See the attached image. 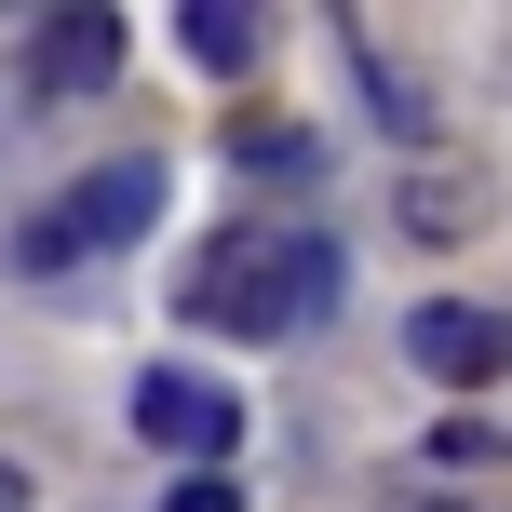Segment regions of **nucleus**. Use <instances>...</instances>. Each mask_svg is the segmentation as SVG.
Masks as SVG:
<instances>
[{"instance_id": "7ed1b4c3", "label": "nucleus", "mask_w": 512, "mask_h": 512, "mask_svg": "<svg viewBox=\"0 0 512 512\" xmlns=\"http://www.w3.org/2000/svg\"><path fill=\"white\" fill-rule=\"evenodd\" d=\"M135 432H149L162 459L216 472L243 445V405H230V378H203V364H149V378H135Z\"/></svg>"}, {"instance_id": "f257e3e1", "label": "nucleus", "mask_w": 512, "mask_h": 512, "mask_svg": "<svg viewBox=\"0 0 512 512\" xmlns=\"http://www.w3.org/2000/svg\"><path fill=\"white\" fill-rule=\"evenodd\" d=\"M176 310L216 324V337H310L337 310V243L324 230H283V216H243V230H216L176 270Z\"/></svg>"}, {"instance_id": "6e6552de", "label": "nucleus", "mask_w": 512, "mask_h": 512, "mask_svg": "<svg viewBox=\"0 0 512 512\" xmlns=\"http://www.w3.org/2000/svg\"><path fill=\"white\" fill-rule=\"evenodd\" d=\"M230 162L243 176H310V135L297 122H230Z\"/></svg>"}, {"instance_id": "39448f33", "label": "nucleus", "mask_w": 512, "mask_h": 512, "mask_svg": "<svg viewBox=\"0 0 512 512\" xmlns=\"http://www.w3.org/2000/svg\"><path fill=\"white\" fill-rule=\"evenodd\" d=\"M27 81H41V95H108V81H122V14H95V0L54 14L41 41H27Z\"/></svg>"}, {"instance_id": "20e7f679", "label": "nucleus", "mask_w": 512, "mask_h": 512, "mask_svg": "<svg viewBox=\"0 0 512 512\" xmlns=\"http://www.w3.org/2000/svg\"><path fill=\"white\" fill-rule=\"evenodd\" d=\"M405 351H418V378H445V391H499L512 378V310L432 297V310H405Z\"/></svg>"}, {"instance_id": "9d476101", "label": "nucleus", "mask_w": 512, "mask_h": 512, "mask_svg": "<svg viewBox=\"0 0 512 512\" xmlns=\"http://www.w3.org/2000/svg\"><path fill=\"white\" fill-rule=\"evenodd\" d=\"M0 512H27V472H14V459H0Z\"/></svg>"}, {"instance_id": "423d86ee", "label": "nucleus", "mask_w": 512, "mask_h": 512, "mask_svg": "<svg viewBox=\"0 0 512 512\" xmlns=\"http://www.w3.org/2000/svg\"><path fill=\"white\" fill-rule=\"evenodd\" d=\"M391 216H405L418 243H472V230L499 216V189H486V162H418V176H405V203H391Z\"/></svg>"}, {"instance_id": "f03ea898", "label": "nucleus", "mask_w": 512, "mask_h": 512, "mask_svg": "<svg viewBox=\"0 0 512 512\" xmlns=\"http://www.w3.org/2000/svg\"><path fill=\"white\" fill-rule=\"evenodd\" d=\"M149 216H162V162H95V176H81V189H68V203H54V216H41V230H27L14 256H27V270H68V256H122L135 230H149Z\"/></svg>"}, {"instance_id": "1a4fd4ad", "label": "nucleus", "mask_w": 512, "mask_h": 512, "mask_svg": "<svg viewBox=\"0 0 512 512\" xmlns=\"http://www.w3.org/2000/svg\"><path fill=\"white\" fill-rule=\"evenodd\" d=\"M162 512H243V486H230V472H189V486L162 499Z\"/></svg>"}, {"instance_id": "0eeeda50", "label": "nucleus", "mask_w": 512, "mask_h": 512, "mask_svg": "<svg viewBox=\"0 0 512 512\" xmlns=\"http://www.w3.org/2000/svg\"><path fill=\"white\" fill-rule=\"evenodd\" d=\"M176 41L203 54V68H256V14H243V0H189V14H176Z\"/></svg>"}]
</instances>
